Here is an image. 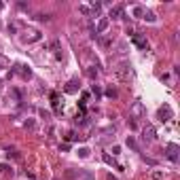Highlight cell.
<instances>
[{
    "label": "cell",
    "mask_w": 180,
    "mask_h": 180,
    "mask_svg": "<svg viewBox=\"0 0 180 180\" xmlns=\"http://www.w3.org/2000/svg\"><path fill=\"white\" fill-rule=\"evenodd\" d=\"M24 40L25 43H36V40H40V32L38 30H25Z\"/></svg>",
    "instance_id": "cell-7"
},
{
    "label": "cell",
    "mask_w": 180,
    "mask_h": 180,
    "mask_svg": "<svg viewBox=\"0 0 180 180\" xmlns=\"http://www.w3.org/2000/svg\"><path fill=\"white\" fill-rule=\"evenodd\" d=\"M24 127H25V129H34V121H32V119H28V121L24 123Z\"/></svg>",
    "instance_id": "cell-25"
},
{
    "label": "cell",
    "mask_w": 180,
    "mask_h": 180,
    "mask_svg": "<svg viewBox=\"0 0 180 180\" xmlns=\"http://www.w3.org/2000/svg\"><path fill=\"white\" fill-rule=\"evenodd\" d=\"M38 115H40L43 119H51V112H49V110H38Z\"/></svg>",
    "instance_id": "cell-24"
},
{
    "label": "cell",
    "mask_w": 180,
    "mask_h": 180,
    "mask_svg": "<svg viewBox=\"0 0 180 180\" xmlns=\"http://www.w3.org/2000/svg\"><path fill=\"white\" fill-rule=\"evenodd\" d=\"M153 180H163V172L155 169V172H153Z\"/></svg>",
    "instance_id": "cell-22"
},
{
    "label": "cell",
    "mask_w": 180,
    "mask_h": 180,
    "mask_svg": "<svg viewBox=\"0 0 180 180\" xmlns=\"http://www.w3.org/2000/svg\"><path fill=\"white\" fill-rule=\"evenodd\" d=\"M0 174H11L13 176V169H9V165H2V168H0Z\"/></svg>",
    "instance_id": "cell-26"
},
{
    "label": "cell",
    "mask_w": 180,
    "mask_h": 180,
    "mask_svg": "<svg viewBox=\"0 0 180 180\" xmlns=\"http://www.w3.org/2000/svg\"><path fill=\"white\" fill-rule=\"evenodd\" d=\"M89 153H91V151H89V148H85V146H83V148H79V153H76V155L81 157V159H87V157H89Z\"/></svg>",
    "instance_id": "cell-17"
},
{
    "label": "cell",
    "mask_w": 180,
    "mask_h": 180,
    "mask_svg": "<svg viewBox=\"0 0 180 180\" xmlns=\"http://www.w3.org/2000/svg\"><path fill=\"white\" fill-rule=\"evenodd\" d=\"M60 47H61V43H60V40H57V38H55V40L51 43V49H53L55 53H60Z\"/></svg>",
    "instance_id": "cell-20"
},
{
    "label": "cell",
    "mask_w": 180,
    "mask_h": 180,
    "mask_svg": "<svg viewBox=\"0 0 180 180\" xmlns=\"http://www.w3.org/2000/svg\"><path fill=\"white\" fill-rule=\"evenodd\" d=\"M132 76H133V70H132V66H129V64H121L119 68L115 70V79L121 81V83H127Z\"/></svg>",
    "instance_id": "cell-1"
},
{
    "label": "cell",
    "mask_w": 180,
    "mask_h": 180,
    "mask_svg": "<svg viewBox=\"0 0 180 180\" xmlns=\"http://www.w3.org/2000/svg\"><path fill=\"white\" fill-rule=\"evenodd\" d=\"M79 11L83 13V15H91V11H89V7H87V4H81V7H79Z\"/></svg>",
    "instance_id": "cell-21"
},
{
    "label": "cell",
    "mask_w": 180,
    "mask_h": 180,
    "mask_svg": "<svg viewBox=\"0 0 180 180\" xmlns=\"http://www.w3.org/2000/svg\"><path fill=\"white\" fill-rule=\"evenodd\" d=\"M87 76H89V79H96V76H97V70L89 68V70H87Z\"/></svg>",
    "instance_id": "cell-27"
},
{
    "label": "cell",
    "mask_w": 180,
    "mask_h": 180,
    "mask_svg": "<svg viewBox=\"0 0 180 180\" xmlns=\"http://www.w3.org/2000/svg\"><path fill=\"white\" fill-rule=\"evenodd\" d=\"M64 91H66V93H76V91H79V83H76V81H70V83L66 85Z\"/></svg>",
    "instance_id": "cell-14"
},
{
    "label": "cell",
    "mask_w": 180,
    "mask_h": 180,
    "mask_svg": "<svg viewBox=\"0 0 180 180\" xmlns=\"http://www.w3.org/2000/svg\"><path fill=\"white\" fill-rule=\"evenodd\" d=\"M36 19H38V21H49L51 15H36Z\"/></svg>",
    "instance_id": "cell-28"
},
{
    "label": "cell",
    "mask_w": 180,
    "mask_h": 180,
    "mask_svg": "<svg viewBox=\"0 0 180 180\" xmlns=\"http://www.w3.org/2000/svg\"><path fill=\"white\" fill-rule=\"evenodd\" d=\"M102 159H104V163H108V165H112L115 169H119V172H123V165H119V163L115 161V157H110L108 153H104V157H102Z\"/></svg>",
    "instance_id": "cell-9"
},
{
    "label": "cell",
    "mask_w": 180,
    "mask_h": 180,
    "mask_svg": "<svg viewBox=\"0 0 180 180\" xmlns=\"http://www.w3.org/2000/svg\"><path fill=\"white\" fill-rule=\"evenodd\" d=\"M133 115L136 117H144V106H142V102H133Z\"/></svg>",
    "instance_id": "cell-10"
},
{
    "label": "cell",
    "mask_w": 180,
    "mask_h": 180,
    "mask_svg": "<svg viewBox=\"0 0 180 180\" xmlns=\"http://www.w3.org/2000/svg\"><path fill=\"white\" fill-rule=\"evenodd\" d=\"M142 138L146 140V142H153V140L157 138V129L153 127V125H146V127L142 129Z\"/></svg>",
    "instance_id": "cell-5"
},
{
    "label": "cell",
    "mask_w": 180,
    "mask_h": 180,
    "mask_svg": "<svg viewBox=\"0 0 180 180\" xmlns=\"http://www.w3.org/2000/svg\"><path fill=\"white\" fill-rule=\"evenodd\" d=\"M9 66H11V61L7 60L4 55H0V68H9Z\"/></svg>",
    "instance_id": "cell-19"
},
{
    "label": "cell",
    "mask_w": 180,
    "mask_h": 180,
    "mask_svg": "<svg viewBox=\"0 0 180 180\" xmlns=\"http://www.w3.org/2000/svg\"><path fill=\"white\" fill-rule=\"evenodd\" d=\"M125 51H127V45H125V43H121V45H119V53H125Z\"/></svg>",
    "instance_id": "cell-31"
},
{
    "label": "cell",
    "mask_w": 180,
    "mask_h": 180,
    "mask_svg": "<svg viewBox=\"0 0 180 180\" xmlns=\"http://www.w3.org/2000/svg\"><path fill=\"white\" fill-rule=\"evenodd\" d=\"M178 153H180V146L178 144H174V142H169L168 146H165V157H168L169 161H178Z\"/></svg>",
    "instance_id": "cell-2"
},
{
    "label": "cell",
    "mask_w": 180,
    "mask_h": 180,
    "mask_svg": "<svg viewBox=\"0 0 180 180\" xmlns=\"http://www.w3.org/2000/svg\"><path fill=\"white\" fill-rule=\"evenodd\" d=\"M119 153H121V146H112V155L117 157V155H119Z\"/></svg>",
    "instance_id": "cell-32"
},
{
    "label": "cell",
    "mask_w": 180,
    "mask_h": 180,
    "mask_svg": "<svg viewBox=\"0 0 180 180\" xmlns=\"http://www.w3.org/2000/svg\"><path fill=\"white\" fill-rule=\"evenodd\" d=\"M157 117H159V121H163V123L172 119V117H174V112H172L169 104H163V106L159 108V110H157Z\"/></svg>",
    "instance_id": "cell-3"
},
{
    "label": "cell",
    "mask_w": 180,
    "mask_h": 180,
    "mask_svg": "<svg viewBox=\"0 0 180 180\" xmlns=\"http://www.w3.org/2000/svg\"><path fill=\"white\" fill-rule=\"evenodd\" d=\"M108 24H110V19H108V17H100L96 30H93V32H96V36L97 34H104V32H106V28H108Z\"/></svg>",
    "instance_id": "cell-6"
},
{
    "label": "cell",
    "mask_w": 180,
    "mask_h": 180,
    "mask_svg": "<svg viewBox=\"0 0 180 180\" xmlns=\"http://www.w3.org/2000/svg\"><path fill=\"white\" fill-rule=\"evenodd\" d=\"M108 17H112V19H121V17H123V9H121V7H112Z\"/></svg>",
    "instance_id": "cell-11"
},
{
    "label": "cell",
    "mask_w": 180,
    "mask_h": 180,
    "mask_svg": "<svg viewBox=\"0 0 180 180\" xmlns=\"http://www.w3.org/2000/svg\"><path fill=\"white\" fill-rule=\"evenodd\" d=\"M79 169H68L66 174H64V180H79Z\"/></svg>",
    "instance_id": "cell-12"
},
{
    "label": "cell",
    "mask_w": 180,
    "mask_h": 180,
    "mask_svg": "<svg viewBox=\"0 0 180 180\" xmlns=\"http://www.w3.org/2000/svg\"><path fill=\"white\" fill-rule=\"evenodd\" d=\"M142 19H146V21H155L157 17H155V13H151V11H144V17Z\"/></svg>",
    "instance_id": "cell-18"
},
{
    "label": "cell",
    "mask_w": 180,
    "mask_h": 180,
    "mask_svg": "<svg viewBox=\"0 0 180 180\" xmlns=\"http://www.w3.org/2000/svg\"><path fill=\"white\" fill-rule=\"evenodd\" d=\"M127 146H129L132 151H136V153H138V144H136V140H133L132 136H127Z\"/></svg>",
    "instance_id": "cell-16"
},
{
    "label": "cell",
    "mask_w": 180,
    "mask_h": 180,
    "mask_svg": "<svg viewBox=\"0 0 180 180\" xmlns=\"http://www.w3.org/2000/svg\"><path fill=\"white\" fill-rule=\"evenodd\" d=\"M106 96H108V97H112V100H115V97H117V91H115L112 87H108V89H106Z\"/></svg>",
    "instance_id": "cell-23"
},
{
    "label": "cell",
    "mask_w": 180,
    "mask_h": 180,
    "mask_svg": "<svg viewBox=\"0 0 180 180\" xmlns=\"http://www.w3.org/2000/svg\"><path fill=\"white\" fill-rule=\"evenodd\" d=\"M15 72H19V74H21V79H25V81H28V79H32V70H30L28 66H24V64H17V66H15V70L9 72V74H15Z\"/></svg>",
    "instance_id": "cell-4"
},
{
    "label": "cell",
    "mask_w": 180,
    "mask_h": 180,
    "mask_svg": "<svg viewBox=\"0 0 180 180\" xmlns=\"http://www.w3.org/2000/svg\"><path fill=\"white\" fill-rule=\"evenodd\" d=\"M91 91H93V93H96V96H102V89H100V87H97V85H93V87H91Z\"/></svg>",
    "instance_id": "cell-30"
},
{
    "label": "cell",
    "mask_w": 180,
    "mask_h": 180,
    "mask_svg": "<svg viewBox=\"0 0 180 180\" xmlns=\"http://www.w3.org/2000/svg\"><path fill=\"white\" fill-rule=\"evenodd\" d=\"M132 40L136 43V47H138V49H142V51H144V49H148V43H146L140 34H132Z\"/></svg>",
    "instance_id": "cell-8"
},
{
    "label": "cell",
    "mask_w": 180,
    "mask_h": 180,
    "mask_svg": "<svg viewBox=\"0 0 180 180\" xmlns=\"http://www.w3.org/2000/svg\"><path fill=\"white\" fill-rule=\"evenodd\" d=\"M76 138H79V136H76L74 132H70L68 136H66V140H68V142H72V140H76Z\"/></svg>",
    "instance_id": "cell-29"
},
{
    "label": "cell",
    "mask_w": 180,
    "mask_h": 180,
    "mask_svg": "<svg viewBox=\"0 0 180 180\" xmlns=\"http://www.w3.org/2000/svg\"><path fill=\"white\" fill-rule=\"evenodd\" d=\"M51 104H53V110L60 112V96L57 93H51Z\"/></svg>",
    "instance_id": "cell-15"
},
{
    "label": "cell",
    "mask_w": 180,
    "mask_h": 180,
    "mask_svg": "<svg viewBox=\"0 0 180 180\" xmlns=\"http://www.w3.org/2000/svg\"><path fill=\"white\" fill-rule=\"evenodd\" d=\"M144 11H146L144 7H140V4H136V7L132 9V15H133V17H138V19H142V17H144Z\"/></svg>",
    "instance_id": "cell-13"
}]
</instances>
